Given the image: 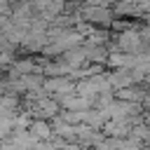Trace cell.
Instances as JSON below:
<instances>
[{
  "instance_id": "obj_1",
  "label": "cell",
  "mask_w": 150,
  "mask_h": 150,
  "mask_svg": "<svg viewBox=\"0 0 150 150\" xmlns=\"http://www.w3.org/2000/svg\"><path fill=\"white\" fill-rule=\"evenodd\" d=\"M80 19L87 21V23H91V26H98V28H110L112 14L103 5H87V7L80 9Z\"/></svg>"
},
{
  "instance_id": "obj_2",
  "label": "cell",
  "mask_w": 150,
  "mask_h": 150,
  "mask_svg": "<svg viewBox=\"0 0 150 150\" xmlns=\"http://www.w3.org/2000/svg\"><path fill=\"white\" fill-rule=\"evenodd\" d=\"M28 134H30L33 138H38V141H49V138H52V127H49L45 120H38V122H30Z\"/></svg>"
}]
</instances>
